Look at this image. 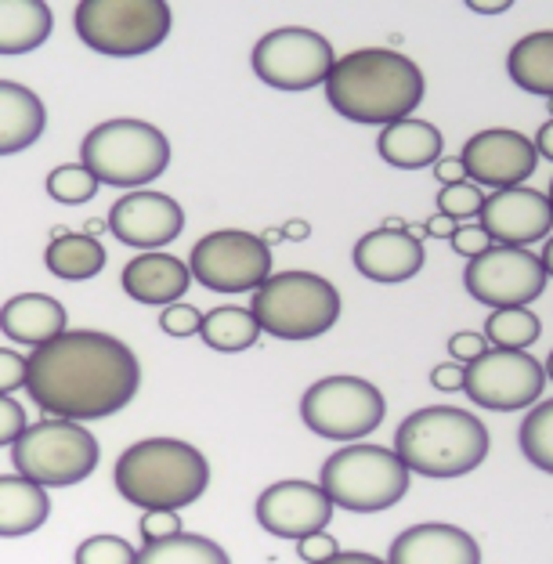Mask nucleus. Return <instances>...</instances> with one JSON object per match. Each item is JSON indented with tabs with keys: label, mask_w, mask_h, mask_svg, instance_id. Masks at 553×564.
<instances>
[{
	"label": "nucleus",
	"mask_w": 553,
	"mask_h": 564,
	"mask_svg": "<svg viewBox=\"0 0 553 564\" xmlns=\"http://www.w3.org/2000/svg\"><path fill=\"white\" fill-rule=\"evenodd\" d=\"M141 383L138 355L101 329H66L30 355L25 391L51 420L87 423L120 413Z\"/></svg>",
	"instance_id": "f257e3e1"
},
{
	"label": "nucleus",
	"mask_w": 553,
	"mask_h": 564,
	"mask_svg": "<svg viewBox=\"0 0 553 564\" xmlns=\"http://www.w3.org/2000/svg\"><path fill=\"white\" fill-rule=\"evenodd\" d=\"M423 91H427V80H423L420 66L391 47L351 51V55L337 58L326 80L329 106L344 120L362 127L380 123V131L413 117V109L423 101Z\"/></svg>",
	"instance_id": "f03ea898"
},
{
	"label": "nucleus",
	"mask_w": 553,
	"mask_h": 564,
	"mask_svg": "<svg viewBox=\"0 0 553 564\" xmlns=\"http://www.w3.org/2000/svg\"><path fill=\"white\" fill-rule=\"evenodd\" d=\"M112 485L127 503L149 510H185L203 499L210 464L182 438H141L123 448L112 467Z\"/></svg>",
	"instance_id": "7ed1b4c3"
},
{
	"label": "nucleus",
	"mask_w": 553,
	"mask_h": 564,
	"mask_svg": "<svg viewBox=\"0 0 553 564\" xmlns=\"http://www.w3.org/2000/svg\"><path fill=\"white\" fill-rule=\"evenodd\" d=\"M488 427L456 405H427L409 413L394 431V453L409 474L423 478H463L488 456Z\"/></svg>",
	"instance_id": "20e7f679"
},
{
	"label": "nucleus",
	"mask_w": 553,
	"mask_h": 564,
	"mask_svg": "<svg viewBox=\"0 0 553 564\" xmlns=\"http://www.w3.org/2000/svg\"><path fill=\"white\" fill-rule=\"evenodd\" d=\"M318 489L329 496L333 507L351 510V514H377L405 499L409 470L394 448L355 442L326 459L318 470Z\"/></svg>",
	"instance_id": "39448f33"
},
{
	"label": "nucleus",
	"mask_w": 553,
	"mask_h": 564,
	"mask_svg": "<svg viewBox=\"0 0 553 564\" xmlns=\"http://www.w3.org/2000/svg\"><path fill=\"white\" fill-rule=\"evenodd\" d=\"M250 315L279 340H315L337 326L340 293L315 272H279L253 290Z\"/></svg>",
	"instance_id": "423d86ee"
},
{
	"label": "nucleus",
	"mask_w": 553,
	"mask_h": 564,
	"mask_svg": "<svg viewBox=\"0 0 553 564\" xmlns=\"http://www.w3.org/2000/svg\"><path fill=\"white\" fill-rule=\"evenodd\" d=\"M80 163L98 185L138 192L171 166V141L156 123L106 120L80 141Z\"/></svg>",
	"instance_id": "0eeeda50"
},
{
	"label": "nucleus",
	"mask_w": 553,
	"mask_h": 564,
	"mask_svg": "<svg viewBox=\"0 0 553 564\" xmlns=\"http://www.w3.org/2000/svg\"><path fill=\"white\" fill-rule=\"evenodd\" d=\"M101 445L84 423L41 420L30 423L19 442L11 445V467L19 478L41 485V489H69L95 474Z\"/></svg>",
	"instance_id": "6e6552de"
},
{
	"label": "nucleus",
	"mask_w": 553,
	"mask_h": 564,
	"mask_svg": "<svg viewBox=\"0 0 553 564\" xmlns=\"http://www.w3.org/2000/svg\"><path fill=\"white\" fill-rule=\"evenodd\" d=\"M76 36L98 55L134 58L171 36L174 11L163 0H84L76 4Z\"/></svg>",
	"instance_id": "1a4fd4ad"
},
{
	"label": "nucleus",
	"mask_w": 553,
	"mask_h": 564,
	"mask_svg": "<svg viewBox=\"0 0 553 564\" xmlns=\"http://www.w3.org/2000/svg\"><path fill=\"white\" fill-rule=\"evenodd\" d=\"M388 402L377 383L362 377H323L304 391V427L329 442H362L383 423Z\"/></svg>",
	"instance_id": "9d476101"
},
{
	"label": "nucleus",
	"mask_w": 553,
	"mask_h": 564,
	"mask_svg": "<svg viewBox=\"0 0 553 564\" xmlns=\"http://www.w3.org/2000/svg\"><path fill=\"white\" fill-rule=\"evenodd\" d=\"M333 66H337L333 44L304 25H282L253 47V73L275 91H312L329 80Z\"/></svg>",
	"instance_id": "9b49d317"
},
{
	"label": "nucleus",
	"mask_w": 553,
	"mask_h": 564,
	"mask_svg": "<svg viewBox=\"0 0 553 564\" xmlns=\"http://www.w3.org/2000/svg\"><path fill=\"white\" fill-rule=\"evenodd\" d=\"M188 272L214 293H253L261 282L272 279V250L261 236L242 228H221L203 236L192 247Z\"/></svg>",
	"instance_id": "f8f14e48"
},
{
	"label": "nucleus",
	"mask_w": 553,
	"mask_h": 564,
	"mask_svg": "<svg viewBox=\"0 0 553 564\" xmlns=\"http://www.w3.org/2000/svg\"><path fill=\"white\" fill-rule=\"evenodd\" d=\"M546 388V369L529 351H499L488 348L474 362H467L463 391L478 409L492 413H518L532 409Z\"/></svg>",
	"instance_id": "ddd939ff"
},
{
	"label": "nucleus",
	"mask_w": 553,
	"mask_h": 564,
	"mask_svg": "<svg viewBox=\"0 0 553 564\" xmlns=\"http://www.w3.org/2000/svg\"><path fill=\"white\" fill-rule=\"evenodd\" d=\"M546 279V268L532 250L488 247L467 264L463 286L474 301L488 304L492 312H503V307H529L535 297H543Z\"/></svg>",
	"instance_id": "4468645a"
},
{
	"label": "nucleus",
	"mask_w": 553,
	"mask_h": 564,
	"mask_svg": "<svg viewBox=\"0 0 553 564\" xmlns=\"http://www.w3.org/2000/svg\"><path fill=\"white\" fill-rule=\"evenodd\" d=\"M459 160L463 171H467V182L503 192L529 182L539 166V152L529 134L510 131V127H488V131H478L463 145Z\"/></svg>",
	"instance_id": "2eb2a0df"
},
{
	"label": "nucleus",
	"mask_w": 553,
	"mask_h": 564,
	"mask_svg": "<svg viewBox=\"0 0 553 564\" xmlns=\"http://www.w3.org/2000/svg\"><path fill=\"white\" fill-rule=\"evenodd\" d=\"M106 225L116 239L127 242V247L156 253L166 247V242H174L182 236L185 210H182V203L174 196H166V192L138 188L112 203Z\"/></svg>",
	"instance_id": "dca6fc26"
},
{
	"label": "nucleus",
	"mask_w": 553,
	"mask_h": 564,
	"mask_svg": "<svg viewBox=\"0 0 553 564\" xmlns=\"http://www.w3.org/2000/svg\"><path fill=\"white\" fill-rule=\"evenodd\" d=\"M257 524L264 532L279 535V540H304V535L326 532V524L333 518L329 496L318 489L315 481H275L257 496Z\"/></svg>",
	"instance_id": "f3484780"
},
{
	"label": "nucleus",
	"mask_w": 553,
	"mask_h": 564,
	"mask_svg": "<svg viewBox=\"0 0 553 564\" xmlns=\"http://www.w3.org/2000/svg\"><path fill=\"white\" fill-rule=\"evenodd\" d=\"M481 232L492 247H518L529 250V242L546 239L553 228V207L543 192L535 188H503L485 196L478 214Z\"/></svg>",
	"instance_id": "a211bd4d"
},
{
	"label": "nucleus",
	"mask_w": 553,
	"mask_h": 564,
	"mask_svg": "<svg viewBox=\"0 0 553 564\" xmlns=\"http://www.w3.org/2000/svg\"><path fill=\"white\" fill-rule=\"evenodd\" d=\"M388 564H481V546L456 524H413L394 535Z\"/></svg>",
	"instance_id": "6ab92c4d"
},
{
	"label": "nucleus",
	"mask_w": 553,
	"mask_h": 564,
	"mask_svg": "<svg viewBox=\"0 0 553 564\" xmlns=\"http://www.w3.org/2000/svg\"><path fill=\"white\" fill-rule=\"evenodd\" d=\"M423 261V239L405 232H394V228H377V232H366L355 242V268L372 282H405L420 275Z\"/></svg>",
	"instance_id": "aec40b11"
},
{
	"label": "nucleus",
	"mask_w": 553,
	"mask_h": 564,
	"mask_svg": "<svg viewBox=\"0 0 553 564\" xmlns=\"http://www.w3.org/2000/svg\"><path fill=\"white\" fill-rule=\"evenodd\" d=\"M123 293L138 304H177V297L188 293L192 272L185 261H177L174 253H138L134 261L123 268Z\"/></svg>",
	"instance_id": "412c9836"
},
{
	"label": "nucleus",
	"mask_w": 553,
	"mask_h": 564,
	"mask_svg": "<svg viewBox=\"0 0 553 564\" xmlns=\"http://www.w3.org/2000/svg\"><path fill=\"white\" fill-rule=\"evenodd\" d=\"M66 326V307L58 304V297H47V293H19V297L0 304V333L15 344H30L33 351L58 340Z\"/></svg>",
	"instance_id": "4be33fe9"
},
{
	"label": "nucleus",
	"mask_w": 553,
	"mask_h": 564,
	"mask_svg": "<svg viewBox=\"0 0 553 564\" xmlns=\"http://www.w3.org/2000/svg\"><path fill=\"white\" fill-rule=\"evenodd\" d=\"M47 127V109L36 91L15 80H0V156L25 152Z\"/></svg>",
	"instance_id": "5701e85b"
},
{
	"label": "nucleus",
	"mask_w": 553,
	"mask_h": 564,
	"mask_svg": "<svg viewBox=\"0 0 553 564\" xmlns=\"http://www.w3.org/2000/svg\"><path fill=\"white\" fill-rule=\"evenodd\" d=\"M445 138L434 123L427 120H398L391 127H383L377 138V152L383 163L398 166V171H423L442 160Z\"/></svg>",
	"instance_id": "b1692460"
},
{
	"label": "nucleus",
	"mask_w": 553,
	"mask_h": 564,
	"mask_svg": "<svg viewBox=\"0 0 553 564\" xmlns=\"http://www.w3.org/2000/svg\"><path fill=\"white\" fill-rule=\"evenodd\" d=\"M51 518V499L41 485L19 478V474H0V540H19L44 529Z\"/></svg>",
	"instance_id": "393cba45"
},
{
	"label": "nucleus",
	"mask_w": 553,
	"mask_h": 564,
	"mask_svg": "<svg viewBox=\"0 0 553 564\" xmlns=\"http://www.w3.org/2000/svg\"><path fill=\"white\" fill-rule=\"evenodd\" d=\"M55 15L44 0H0V55H25L47 44Z\"/></svg>",
	"instance_id": "a878e982"
},
{
	"label": "nucleus",
	"mask_w": 553,
	"mask_h": 564,
	"mask_svg": "<svg viewBox=\"0 0 553 564\" xmlns=\"http://www.w3.org/2000/svg\"><path fill=\"white\" fill-rule=\"evenodd\" d=\"M44 264L55 279L84 282V279H95L101 268H106V247L87 232L76 236V232H66V228H55L47 242Z\"/></svg>",
	"instance_id": "bb28decb"
},
{
	"label": "nucleus",
	"mask_w": 553,
	"mask_h": 564,
	"mask_svg": "<svg viewBox=\"0 0 553 564\" xmlns=\"http://www.w3.org/2000/svg\"><path fill=\"white\" fill-rule=\"evenodd\" d=\"M507 73L521 91L553 98V30L521 36L507 55Z\"/></svg>",
	"instance_id": "cd10ccee"
},
{
	"label": "nucleus",
	"mask_w": 553,
	"mask_h": 564,
	"mask_svg": "<svg viewBox=\"0 0 553 564\" xmlns=\"http://www.w3.org/2000/svg\"><path fill=\"white\" fill-rule=\"evenodd\" d=\"M199 337L214 351L236 355V351L253 348V344L261 340V326H257V318L250 315V307L221 304V307H214V312L203 315Z\"/></svg>",
	"instance_id": "c85d7f7f"
},
{
	"label": "nucleus",
	"mask_w": 553,
	"mask_h": 564,
	"mask_svg": "<svg viewBox=\"0 0 553 564\" xmlns=\"http://www.w3.org/2000/svg\"><path fill=\"white\" fill-rule=\"evenodd\" d=\"M134 564H231L221 543L196 532H177L171 540L141 543Z\"/></svg>",
	"instance_id": "c756f323"
},
{
	"label": "nucleus",
	"mask_w": 553,
	"mask_h": 564,
	"mask_svg": "<svg viewBox=\"0 0 553 564\" xmlns=\"http://www.w3.org/2000/svg\"><path fill=\"white\" fill-rule=\"evenodd\" d=\"M543 333V323L532 307H503L485 323V340L499 351H529Z\"/></svg>",
	"instance_id": "7c9ffc66"
},
{
	"label": "nucleus",
	"mask_w": 553,
	"mask_h": 564,
	"mask_svg": "<svg viewBox=\"0 0 553 564\" xmlns=\"http://www.w3.org/2000/svg\"><path fill=\"white\" fill-rule=\"evenodd\" d=\"M518 442H521L524 459H529L535 470L553 474V399L532 405V413L521 420Z\"/></svg>",
	"instance_id": "2f4dec72"
},
{
	"label": "nucleus",
	"mask_w": 553,
	"mask_h": 564,
	"mask_svg": "<svg viewBox=\"0 0 553 564\" xmlns=\"http://www.w3.org/2000/svg\"><path fill=\"white\" fill-rule=\"evenodd\" d=\"M98 192L95 174L87 171L84 163H66L55 166L47 174V196L55 203H66V207H80V203H91Z\"/></svg>",
	"instance_id": "473e14b6"
},
{
	"label": "nucleus",
	"mask_w": 553,
	"mask_h": 564,
	"mask_svg": "<svg viewBox=\"0 0 553 564\" xmlns=\"http://www.w3.org/2000/svg\"><path fill=\"white\" fill-rule=\"evenodd\" d=\"M76 564H134L138 550L123 540V535H91L76 546L73 554Z\"/></svg>",
	"instance_id": "72a5a7b5"
},
{
	"label": "nucleus",
	"mask_w": 553,
	"mask_h": 564,
	"mask_svg": "<svg viewBox=\"0 0 553 564\" xmlns=\"http://www.w3.org/2000/svg\"><path fill=\"white\" fill-rule=\"evenodd\" d=\"M481 203H485V192L474 182H459V185H448L438 192V214H445L448 221H456V225L478 217Z\"/></svg>",
	"instance_id": "f704fd0d"
},
{
	"label": "nucleus",
	"mask_w": 553,
	"mask_h": 564,
	"mask_svg": "<svg viewBox=\"0 0 553 564\" xmlns=\"http://www.w3.org/2000/svg\"><path fill=\"white\" fill-rule=\"evenodd\" d=\"M160 326H163V333H171V337H196L203 326V315H199V307L177 301V304L163 307Z\"/></svg>",
	"instance_id": "c9c22d12"
},
{
	"label": "nucleus",
	"mask_w": 553,
	"mask_h": 564,
	"mask_svg": "<svg viewBox=\"0 0 553 564\" xmlns=\"http://www.w3.org/2000/svg\"><path fill=\"white\" fill-rule=\"evenodd\" d=\"M141 543H160V540H171V535L182 532V518H177V510H149V514H141Z\"/></svg>",
	"instance_id": "e433bc0d"
},
{
	"label": "nucleus",
	"mask_w": 553,
	"mask_h": 564,
	"mask_svg": "<svg viewBox=\"0 0 553 564\" xmlns=\"http://www.w3.org/2000/svg\"><path fill=\"white\" fill-rule=\"evenodd\" d=\"M25 373H30V358L11 348H0V394L25 388Z\"/></svg>",
	"instance_id": "4c0bfd02"
},
{
	"label": "nucleus",
	"mask_w": 553,
	"mask_h": 564,
	"mask_svg": "<svg viewBox=\"0 0 553 564\" xmlns=\"http://www.w3.org/2000/svg\"><path fill=\"white\" fill-rule=\"evenodd\" d=\"M25 427H30L25 409L11 394H0V445H15Z\"/></svg>",
	"instance_id": "58836bf2"
},
{
	"label": "nucleus",
	"mask_w": 553,
	"mask_h": 564,
	"mask_svg": "<svg viewBox=\"0 0 553 564\" xmlns=\"http://www.w3.org/2000/svg\"><path fill=\"white\" fill-rule=\"evenodd\" d=\"M488 351V340H485V333H474V329H459L448 337V355H453V362L459 366H467L474 362L478 355Z\"/></svg>",
	"instance_id": "ea45409f"
},
{
	"label": "nucleus",
	"mask_w": 553,
	"mask_h": 564,
	"mask_svg": "<svg viewBox=\"0 0 553 564\" xmlns=\"http://www.w3.org/2000/svg\"><path fill=\"white\" fill-rule=\"evenodd\" d=\"M340 554V543L333 540L329 532H315V535H304V540H297V557L307 561V564H323L329 557Z\"/></svg>",
	"instance_id": "a19ab883"
},
{
	"label": "nucleus",
	"mask_w": 553,
	"mask_h": 564,
	"mask_svg": "<svg viewBox=\"0 0 553 564\" xmlns=\"http://www.w3.org/2000/svg\"><path fill=\"white\" fill-rule=\"evenodd\" d=\"M453 250L459 253V258H467V261H474L478 253H485L492 242H488V236L481 232V225H456V232H453Z\"/></svg>",
	"instance_id": "79ce46f5"
},
{
	"label": "nucleus",
	"mask_w": 553,
	"mask_h": 564,
	"mask_svg": "<svg viewBox=\"0 0 553 564\" xmlns=\"http://www.w3.org/2000/svg\"><path fill=\"white\" fill-rule=\"evenodd\" d=\"M463 380H467V366L459 362H442L431 369V383L438 391H463Z\"/></svg>",
	"instance_id": "37998d69"
},
{
	"label": "nucleus",
	"mask_w": 553,
	"mask_h": 564,
	"mask_svg": "<svg viewBox=\"0 0 553 564\" xmlns=\"http://www.w3.org/2000/svg\"><path fill=\"white\" fill-rule=\"evenodd\" d=\"M434 177L442 182V188H448V185H459V182H467V171H463V160L456 156V160H438L434 163Z\"/></svg>",
	"instance_id": "c03bdc74"
},
{
	"label": "nucleus",
	"mask_w": 553,
	"mask_h": 564,
	"mask_svg": "<svg viewBox=\"0 0 553 564\" xmlns=\"http://www.w3.org/2000/svg\"><path fill=\"white\" fill-rule=\"evenodd\" d=\"M456 232V221H448L445 214H434L427 225H423V236H434V239H453Z\"/></svg>",
	"instance_id": "a18cd8bd"
},
{
	"label": "nucleus",
	"mask_w": 553,
	"mask_h": 564,
	"mask_svg": "<svg viewBox=\"0 0 553 564\" xmlns=\"http://www.w3.org/2000/svg\"><path fill=\"white\" fill-rule=\"evenodd\" d=\"M323 564H388L383 557H372V554H366V550H340L337 557H329V561H323Z\"/></svg>",
	"instance_id": "49530a36"
},
{
	"label": "nucleus",
	"mask_w": 553,
	"mask_h": 564,
	"mask_svg": "<svg viewBox=\"0 0 553 564\" xmlns=\"http://www.w3.org/2000/svg\"><path fill=\"white\" fill-rule=\"evenodd\" d=\"M474 15H499V11H510V0H470L467 4Z\"/></svg>",
	"instance_id": "de8ad7c7"
},
{
	"label": "nucleus",
	"mask_w": 553,
	"mask_h": 564,
	"mask_svg": "<svg viewBox=\"0 0 553 564\" xmlns=\"http://www.w3.org/2000/svg\"><path fill=\"white\" fill-rule=\"evenodd\" d=\"M535 152H539V156L553 160V120L539 127V134H535Z\"/></svg>",
	"instance_id": "09e8293b"
},
{
	"label": "nucleus",
	"mask_w": 553,
	"mask_h": 564,
	"mask_svg": "<svg viewBox=\"0 0 553 564\" xmlns=\"http://www.w3.org/2000/svg\"><path fill=\"white\" fill-rule=\"evenodd\" d=\"M307 236H312V225H307V221H286V225H282V239L304 242Z\"/></svg>",
	"instance_id": "8fccbe9b"
},
{
	"label": "nucleus",
	"mask_w": 553,
	"mask_h": 564,
	"mask_svg": "<svg viewBox=\"0 0 553 564\" xmlns=\"http://www.w3.org/2000/svg\"><path fill=\"white\" fill-rule=\"evenodd\" d=\"M539 261H543L546 275H553V236L546 239V247H543V258H539Z\"/></svg>",
	"instance_id": "3c124183"
},
{
	"label": "nucleus",
	"mask_w": 553,
	"mask_h": 564,
	"mask_svg": "<svg viewBox=\"0 0 553 564\" xmlns=\"http://www.w3.org/2000/svg\"><path fill=\"white\" fill-rule=\"evenodd\" d=\"M261 242H264V247H268V250H272V247H275V242H282V228H268V232L261 236Z\"/></svg>",
	"instance_id": "603ef678"
},
{
	"label": "nucleus",
	"mask_w": 553,
	"mask_h": 564,
	"mask_svg": "<svg viewBox=\"0 0 553 564\" xmlns=\"http://www.w3.org/2000/svg\"><path fill=\"white\" fill-rule=\"evenodd\" d=\"M543 369H546V380H553V351H550V358H546V366H543Z\"/></svg>",
	"instance_id": "864d4df0"
},
{
	"label": "nucleus",
	"mask_w": 553,
	"mask_h": 564,
	"mask_svg": "<svg viewBox=\"0 0 553 564\" xmlns=\"http://www.w3.org/2000/svg\"><path fill=\"white\" fill-rule=\"evenodd\" d=\"M546 199H550V207H553V182H550V192H546Z\"/></svg>",
	"instance_id": "5fc2aeb1"
},
{
	"label": "nucleus",
	"mask_w": 553,
	"mask_h": 564,
	"mask_svg": "<svg viewBox=\"0 0 553 564\" xmlns=\"http://www.w3.org/2000/svg\"><path fill=\"white\" fill-rule=\"evenodd\" d=\"M550 120H553V98H550Z\"/></svg>",
	"instance_id": "6e6d98bb"
}]
</instances>
